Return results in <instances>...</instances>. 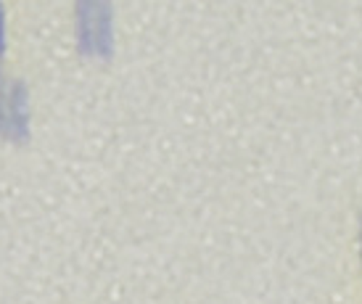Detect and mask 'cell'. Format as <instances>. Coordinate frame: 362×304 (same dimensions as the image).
Here are the masks:
<instances>
[{
    "mask_svg": "<svg viewBox=\"0 0 362 304\" xmlns=\"http://www.w3.org/2000/svg\"><path fill=\"white\" fill-rule=\"evenodd\" d=\"M0 42H3V16H0Z\"/></svg>",
    "mask_w": 362,
    "mask_h": 304,
    "instance_id": "cell-1",
    "label": "cell"
}]
</instances>
